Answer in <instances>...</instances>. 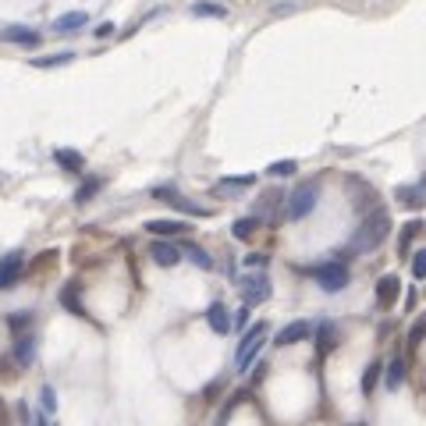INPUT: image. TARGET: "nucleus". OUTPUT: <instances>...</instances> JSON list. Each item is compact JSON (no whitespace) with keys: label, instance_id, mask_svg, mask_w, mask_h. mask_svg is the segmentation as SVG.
Returning <instances> with one entry per match:
<instances>
[{"label":"nucleus","instance_id":"f257e3e1","mask_svg":"<svg viewBox=\"0 0 426 426\" xmlns=\"http://www.w3.org/2000/svg\"><path fill=\"white\" fill-rule=\"evenodd\" d=\"M387 235H391V213L377 206L373 213H366L362 224L355 228V235H352V249H355V252H373V249H380V245H384Z\"/></svg>","mask_w":426,"mask_h":426},{"label":"nucleus","instance_id":"f03ea898","mask_svg":"<svg viewBox=\"0 0 426 426\" xmlns=\"http://www.w3.org/2000/svg\"><path fill=\"white\" fill-rule=\"evenodd\" d=\"M266 331H270V324H266V320H259V324L249 327V334L242 338V345H238V352H235V369H238V373H249V366L256 362L259 348L266 345Z\"/></svg>","mask_w":426,"mask_h":426},{"label":"nucleus","instance_id":"7ed1b4c3","mask_svg":"<svg viewBox=\"0 0 426 426\" xmlns=\"http://www.w3.org/2000/svg\"><path fill=\"white\" fill-rule=\"evenodd\" d=\"M309 277H312L320 288H324V291H345V288H348V281H352L348 266H345V263H338V259L320 263V266H309Z\"/></svg>","mask_w":426,"mask_h":426},{"label":"nucleus","instance_id":"20e7f679","mask_svg":"<svg viewBox=\"0 0 426 426\" xmlns=\"http://www.w3.org/2000/svg\"><path fill=\"white\" fill-rule=\"evenodd\" d=\"M316 202H320V188H316V181H305V185H298L295 192H288L284 217H288V221H302V217H309V213L316 209Z\"/></svg>","mask_w":426,"mask_h":426},{"label":"nucleus","instance_id":"39448f33","mask_svg":"<svg viewBox=\"0 0 426 426\" xmlns=\"http://www.w3.org/2000/svg\"><path fill=\"white\" fill-rule=\"evenodd\" d=\"M153 199H160V202H167L171 209H178V213H185V217H209V206H202V202H192L188 195H181L178 188H153Z\"/></svg>","mask_w":426,"mask_h":426},{"label":"nucleus","instance_id":"423d86ee","mask_svg":"<svg viewBox=\"0 0 426 426\" xmlns=\"http://www.w3.org/2000/svg\"><path fill=\"white\" fill-rule=\"evenodd\" d=\"M22 277H25V252L22 249H11L8 256H0V291L15 288Z\"/></svg>","mask_w":426,"mask_h":426},{"label":"nucleus","instance_id":"0eeeda50","mask_svg":"<svg viewBox=\"0 0 426 426\" xmlns=\"http://www.w3.org/2000/svg\"><path fill=\"white\" fill-rule=\"evenodd\" d=\"M238 288H242V302L249 309L270 298V277L266 274H245V277H238Z\"/></svg>","mask_w":426,"mask_h":426},{"label":"nucleus","instance_id":"6e6552de","mask_svg":"<svg viewBox=\"0 0 426 426\" xmlns=\"http://www.w3.org/2000/svg\"><path fill=\"white\" fill-rule=\"evenodd\" d=\"M284 206H288V195L281 188H270V192H263L256 199V217L259 221H277L281 213H284Z\"/></svg>","mask_w":426,"mask_h":426},{"label":"nucleus","instance_id":"1a4fd4ad","mask_svg":"<svg viewBox=\"0 0 426 426\" xmlns=\"http://www.w3.org/2000/svg\"><path fill=\"white\" fill-rule=\"evenodd\" d=\"M181 245L174 242V238H156V242H149V259L156 263V266H178L181 263Z\"/></svg>","mask_w":426,"mask_h":426},{"label":"nucleus","instance_id":"9d476101","mask_svg":"<svg viewBox=\"0 0 426 426\" xmlns=\"http://www.w3.org/2000/svg\"><path fill=\"white\" fill-rule=\"evenodd\" d=\"M309 334H312V324H309V320H295V324H288V327H281V331L274 334V345H277V348H288V345L305 341Z\"/></svg>","mask_w":426,"mask_h":426},{"label":"nucleus","instance_id":"9b49d317","mask_svg":"<svg viewBox=\"0 0 426 426\" xmlns=\"http://www.w3.org/2000/svg\"><path fill=\"white\" fill-rule=\"evenodd\" d=\"M0 39L36 50V46L43 43V32H36V29H29V25H8V29H0Z\"/></svg>","mask_w":426,"mask_h":426},{"label":"nucleus","instance_id":"f8f14e48","mask_svg":"<svg viewBox=\"0 0 426 426\" xmlns=\"http://www.w3.org/2000/svg\"><path fill=\"white\" fill-rule=\"evenodd\" d=\"M146 231L156 238H181L192 231V224L188 221H146Z\"/></svg>","mask_w":426,"mask_h":426},{"label":"nucleus","instance_id":"ddd939ff","mask_svg":"<svg viewBox=\"0 0 426 426\" xmlns=\"http://www.w3.org/2000/svg\"><path fill=\"white\" fill-rule=\"evenodd\" d=\"M398 295H401L398 274H384V277L377 281V305H380V309H391V305L398 302Z\"/></svg>","mask_w":426,"mask_h":426},{"label":"nucleus","instance_id":"4468645a","mask_svg":"<svg viewBox=\"0 0 426 426\" xmlns=\"http://www.w3.org/2000/svg\"><path fill=\"white\" fill-rule=\"evenodd\" d=\"M89 25V15L85 11H64V15H57V18H53V32H57V36H71V32H78V29H85Z\"/></svg>","mask_w":426,"mask_h":426},{"label":"nucleus","instance_id":"2eb2a0df","mask_svg":"<svg viewBox=\"0 0 426 426\" xmlns=\"http://www.w3.org/2000/svg\"><path fill=\"white\" fill-rule=\"evenodd\" d=\"M206 324H209V331L213 334H231V312H228V305L224 302H213L209 309H206Z\"/></svg>","mask_w":426,"mask_h":426},{"label":"nucleus","instance_id":"dca6fc26","mask_svg":"<svg viewBox=\"0 0 426 426\" xmlns=\"http://www.w3.org/2000/svg\"><path fill=\"white\" fill-rule=\"evenodd\" d=\"M338 324H331V320H327V324H320L316 327V355L320 359H324V355H331L334 348H338Z\"/></svg>","mask_w":426,"mask_h":426},{"label":"nucleus","instance_id":"f3484780","mask_svg":"<svg viewBox=\"0 0 426 426\" xmlns=\"http://www.w3.org/2000/svg\"><path fill=\"white\" fill-rule=\"evenodd\" d=\"M11 359L18 362V366H29L32 359H36V334L29 331V334H18V341H15V348H11Z\"/></svg>","mask_w":426,"mask_h":426},{"label":"nucleus","instance_id":"a211bd4d","mask_svg":"<svg viewBox=\"0 0 426 426\" xmlns=\"http://www.w3.org/2000/svg\"><path fill=\"white\" fill-rule=\"evenodd\" d=\"M398 202L405 209H422L426 206V185H401L398 188Z\"/></svg>","mask_w":426,"mask_h":426},{"label":"nucleus","instance_id":"6ab92c4d","mask_svg":"<svg viewBox=\"0 0 426 426\" xmlns=\"http://www.w3.org/2000/svg\"><path fill=\"white\" fill-rule=\"evenodd\" d=\"M256 185V174H235V178H221L217 185H213V192L217 195H231L235 188H252Z\"/></svg>","mask_w":426,"mask_h":426},{"label":"nucleus","instance_id":"aec40b11","mask_svg":"<svg viewBox=\"0 0 426 426\" xmlns=\"http://www.w3.org/2000/svg\"><path fill=\"white\" fill-rule=\"evenodd\" d=\"M384 384H387V391H398V387L405 384V359H401V355H394V359L387 362V369H384Z\"/></svg>","mask_w":426,"mask_h":426},{"label":"nucleus","instance_id":"412c9836","mask_svg":"<svg viewBox=\"0 0 426 426\" xmlns=\"http://www.w3.org/2000/svg\"><path fill=\"white\" fill-rule=\"evenodd\" d=\"M53 160H57V164H61L64 171H71V174H78V171H82V164H85L78 149H53Z\"/></svg>","mask_w":426,"mask_h":426},{"label":"nucleus","instance_id":"4be33fe9","mask_svg":"<svg viewBox=\"0 0 426 426\" xmlns=\"http://www.w3.org/2000/svg\"><path fill=\"white\" fill-rule=\"evenodd\" d=\"M259 224H263V221L256 217V213H252V217H238V221L231 224V235H235L238 242H249V238L259 231Z\"/></svg>","mask_w":426,"mask_h":426},{"label":"nucleus","instance_id":"5701e85b","mask_svg":"<svg viewBox=\"0 0 426 426\" xmlns=\"http://www.w3.org/2000/svg\"><path fill=\"white\" fill-rule=\"evenodd\" d=\"M61 305H64L68 312H75V316H85V309H82V302H78V281H68V284L61 288Z\"/></svg>","mask_w":426,"mask_h":426},{"label":"nucleus","instance_id":"b1692460","mask_svg":"<svg viewBox=\"0 0 426 426\" xmlns=\"http://www.w3.org/2000/svg\"><path fill=\"white\" fill-rule=\"evenodd\" d=\"M75 61V50H64V53H50V57H32L29 64L32 68H64Z\"/></svg>","mask_w":426,"mask_h":426},{"label":"nucleus","instance_id":"393cba45","mask_svg":"<svg viewBox=\"0 0 426 426\" xmlns=\"http://www.w3.org/2000/svg\"><path fill=\"white\" fill-rule=\"evenodd\" d=\"M380 373H384V362L373 359V362L366 366V373H362V394H373V387L380 384Z\"/></svg>","mask_w":426,"mask_h":426},{"label":"nucleus","instance_id":"a878e982","mask_svg":"<svg viewBox=\"0 0 426 426\" xmlns=\"http://www.w3.org/2000/svg\"><path fill=\"white\" fill-rule=\"evenodd\" d=\"M192 15L195 18H228V8L224 4H209V0H195Z\"/></svg>","mask_w":426,"mask_h":426},{"label":"nucleus","instance_id":"bb28decb","mask_svg":"<svg viewBox=\"0 0 426 426\" xmlns=\"http://www.w3.org/2000/svg\"><path fill=\"white\" fill-rule=\"evenodd\" d=\"M419 231H422L419 221H408V224L401 228V235H398V252H401V256H408V249H412V242H415Z\"/></svg>","mask_w":426,"mask_h":426},{"label":"nucleus","instance_id":"cd10ccee","mask_svg":"<svg viewBox=\"0 0 426 426\" xmlns=\"http://www.w3.org/2000/svg\"><path fill=\"white\" fill-rule=\"evenodd\" d=\"M181 252H185V256L199 266V270H209V266H213L209 252H206V249H199V245H192V242H185V245H181Z\"/></svg>","mask_w":426,"mask_h":426},{"label":"nucleus","instance_id":"c85d7f7f","mask_svg":"<svg viewBox=\"0 0 426 426\" xmlns=\"http://www.w3.org/2000/svg\"><path fill=\"white\" fill-rule=\"evenodd\" d=\"M426 341V312L412 320V327H408V348H419Z\"/></svg>","mask_w":426,"mask_h":426},{"label":"nucleus","instance_id":"c756f323","mask_svg":"<svg viewBox=\"0 0 426 426\" xmlns=\"http://www.w3.org/2000/svg\"><path fill=\"white\" fill-rule=\"evenodd\" d=\"M295 171H298L295 160H277V164L266 167V174H270V178H288V174H295Z\"/></svg>","mask_w":426,"mask_h":426},{"label":"nucleus","instance_id":"7c9ffc66","mask_svg":"<svg viewBox=\"0 0 426 426\" xmlns=\"http://www.w3.org/2000/svg\"><path fill=\"white\" fill-rule=\"evenodd\" d=\"M99 185H103L99 178H89V181H82V188H78V195H75V202H78V206H85V202H89V199H92L96 192H99Z\"/></svg>","mask_w":426,"mask_h":426},{"label":"nucleus","instance_id":"2f4dec72","mask_svg":"<svg viewBox=\"0 0 426 426\" xmlns=\"http://www.w3.org/2000/svg\"><path fill=\"white\" fill-rule=\"evenodd\" d=\"M8 324H11V331H15V334H29L25 327L32 324V312H11V316H8Z\"/></svg>","mask_w":426,"mask_h":426},{"label":"nucleus","instance_id":"473e14b6","mask_svg":"<svg viewBox=\"0 0 426 426\" xmlns=\"http://www.w3.org/2000/svg\"><path fill=\"white\" fill-rule=\"evenodd\" d=\"M412 277H415V281H426V249H419V252L412 256Z\"/></svg>","mask_w":426,"mask_h":426},{"label":"nucleus","instance_id":"72a5a7b5","mask_svg":"<svg viewBox=\"0 0 426 426\" xmlns=\"http://www.w3.org/2000/svg\"><path fill=\"white\" fill-rule=\"evenodd\" d=\"M242 398H245V391H238V394H235V398H228V405H224V408H221V415H217V422H213V426H228V415H231V412H235V405H238V401H242Z\"/></svg>","mask_w":426,"mask_h":426},{"label":"nucleus","instance_id":"f704fd0d","mask_svg":"<svg viewBox=\"0 0 426 426\" xmlns=\"http://www.w3.org/2000/svg\"><path fill=\"white\" fill-rule=\"evenodd\" d=\"M266 263H270V256H263V252H249L245 256V266H252V270H263Z\"/></svg>","mask_w":426,"mask_h":426},{"label":"nucleus","instance_id":"c9c22d12","mask_svg":"<svg viewBox=\"0 0 426 426\" xmlns=\"http://www.w3.org/2000/svg\"><path fill=\"white\" fill-rule=\"evenodd\" d=\"M39 398H43V408H46V412L57 408V398H53V391H50V387H43V394H39Z\"/></svg>","mask_w":426,"mask_h":426},{"label":"nucleus","instance_id":"e433bc0d","mask_svg":"<svg viewBox=\"0 0 426 426\" xmlns=\"http://www.w3.org/2000/svg\"><path fill=\"white\" fill-rule=\"evenodd\" d=\"M245 320H249V305H245V309L235 316V327H245Z\"/></svg>","mask_w":426,"mask_h":426},{"label":"nucleus","instance_id":"4c0bfd02","mask_svg":"<svg viewBox=\"0 0 426 426\" xmlns=\"http://www.w3.org/2000/svg\"><path fill=\"white\" fill-rule=\"evenodd\" d=\"M111 32H114V25H111V22H103V25L96 29V36H111Z\"/></svg>","mask_w":426,"mask_h":426},{"label":"nucleus","instance_id":"58836bf2","mask_svg":"<svg viewBox=\"0 0 426 426\" xmlns=\"http://www.w3.org/2000/svg\"><path fill=\"white\" fill-rule=\"evenodd\" d=\"M8 422H11V419H8V405L0 401V426H8Z\"/></svg>","mask_w":426,"mask_h":426},{"label":"nucleus","instance_id":"ea45409f","mask_svg":"<svg viewBox=\"0 0 426 426\" xmlns=\"http://www.w3.org/2000/svg\"><path fill=\"white\" fill-rule=\"evenodd\" d=\"M355 426H366V422H355Z\"/></svg>","mask_w":426,"mask_h":426}]
</instances>
